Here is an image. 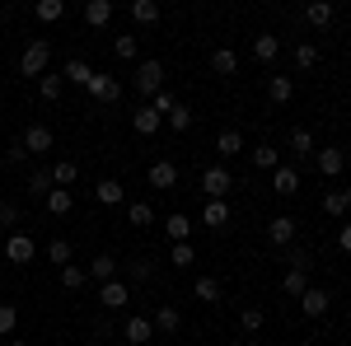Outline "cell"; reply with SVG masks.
I'll use <instances>...</instances> for the list:
<instances>
[{
    "label": "cell",
    "mask_w": 351,
    "mask_h": 346,
    "mask_svg": "<svg viewBox=\"0 0 351 346\" xmlns=\"http://www.w3.org/2000/svg\"><path fill=\"white\" fill-rule=\"evenodd\" d=\"M132 84L145 94V99H155V94L164 89V66H160V61H141L136 75H132Z\"/></svg>",
    "instance_id": "3957f363"
},
{
    "label": "cell",
    "mask_w": 351,
    "mask_h": 346,
    "mask_svg": "<svg viewBox=\"0 0 351 346\" xmlns=\"http://www.w3.org/2000/svg\"><path fill=\"white\" fill-rule=\"evenodd\" d=\"M19 328V314H14V304H0V337H10Z\"/></svg>",
    "instance_id": "ee69618b"
},
{
    "label": "cell",
    "mask_w": 351,
    "mask_h": 346,
    "mask_svg": "<svg viewBox=\"0 0 351 346\" xmlns=\"http://www.w3.org/2000/svg\"><path fill=\"white\" fill-rule=\"evenodd\" d=\"M192 295H197L202 304H220V295H225V286H220L216 276H197V286H192Z\"/></svg>",
    "instance_id": "ac0fdd59"
},
{
    "label": "cell",
    "mask_w": 351,
    "mask_h": 346,
    "mask_svg": "<svg viewBox=\"0 0 351 346\" xmlns=\"http://www.w3.org/2000/svg\"><path fill=\"white\" fill-rule=\"evenodd\" d=\"M84 281H89V271H84V267H75V262L61 267V286H66V291H80Z\"/></svg>",
    "instance_id": "d590c367"
},
{
    "label": "cell",
    "mask_w": 351,
    "mask_h": 346,
    "mask_svg": "<svg viewBox=\"0 0 351 346\" xmlns=\"http://www.w3.org/2000/svg\"><path fill=\"white\" fill-rule=\"evenodd\" d=\"M342 169H347V155H342L337 145H328V150H319V173H324V178H337Z\"/></svg>",
    "instance_id": "5bb4252c"
},
{
    "label": "cell",
    "mask_w": 351,
    "mask_h": 346,
    "mask_svg": "<svg viewBox=\"0 0 351 346\" xmlns=\"http://www.w3.org/2000/svg\"><path fill=\"white\" fill-rule=\"evenodd\" d=\"M28 160V150H24V140H14V145H10V164H24Z\"/></svg>",
    "instance_id": "816d5d0a"
},
{
    "label": "cell",
    "mask_w": 351,
    "mask_h": 346,
    "mask_svg": "<svg viewBox=\"0 0 351 346\" xmlns=\"http://www.w3.org/2000/svg\"><path fill=\"white\" fill-rule=\"evenodd\" d=\"M169 258H173V267H192V262H197L192 243H173V253H169Z\"/></svg>",
    "instance_id": "bcb514c9"
},
{
    "label": "cell",
    "mask_w": 351,
    "mask_h": 346,
    "mask_svg": "<svg viewBox=\"0 0 351 346\" xmlns=\"http://www.w3.org/2000/svg\"><path fill=\"white\" fill-rule=\"evenodd\" d=\"M28 187H33V192H43V197H47V192H52V169H33V173H28Z\"/></svg>",
    "instance_id": "60d3db41"
},
{
    "label": "cell",
    "mask_w": 351,
    "mask_h": 346,
    "mask_svg": "<svg viewBox=\"0 0 351 346\" xmlns=\"http://www.w3.org/2000/svg\"><path fill=\"white\" fill-rule=\"evenodd\" d=\"M33 258H38V243L28 239V234H10V239H5V262L24 267V262H33Z\"/></svg>",
    "instance_id": "277c9868"
},
{
    "label": "cell",
    "mask_w": 351,
    "mask_h": 346,
    "mask_svg": "<svg viewBox=\"0 0 351 346\" xmlns=\"http://www.w3.org/2000/svg\"><path fill=\"white\" fill-rule=\"evenodd\" d=\"M243 346H263V342H243Z\"/></svg>",
    "instance_id": "db71d44e"
},
{
    "label": "cell",
    "mask_w": 351,
    "mask_h": 346,
    "mask_svg": "<svg viewBox=\"0 0 351 346\" xmlns=\"http://www.w3.org/2000/svg\"><path fill=\"white\" fill-rule=\"evenodd\" d=\"M0 24H5V10H0Z\"/></svg>",
    "instance_id": "9f6ffc18"
},
{
    "label": "cell",
    "mask_w": 351,
    "mask_h": 346,
    "mask_svg": "<svg viewBox=\"0 0 351 346\" xmlns=\"http://www.w3.org/2000/svg\"><path fill=\"white\" fill-rule=\"evenodd\" d=\"M202 220H206L211 230H230V206H225V201H206Z\"/></svg>",
    "instance_id": "4316f807"
},
{
    "label": "cell",
    "mask_w": 351,
    "mask_h": 346,
    "mask_svg": "<svg viewBox=\"0 0 351 346\" xmlns=\"http://www.w3.org/2000/svg\"><path fill=\"white\" fill-rule=\"evenodd\" d=\"M328 304H332V295L319 291V286H309V291L300 295V314H304V319H319V314H328Z\"/></svg>",
    "instance_id": "5b68a950"
},
{
    "label": "cell",
    "mask_w": 351,
    "mask_h": 346,
    "mask_svg": "<svg viewBox=\"0 0 351 346\" xmlns=\"http://www.w3.org/2000/svg\"><path fill=\"white\" fill-rule=\"evenodd\" d=\"M84 89H89L99 103H117V99H122V84L112 80V75H99V71H94V80L84 84Z\"/></svg>",
    "instance_id": "8992f818"
},
{
    "label": "cell",
    "mask_w": 351,
    "mask_h": 346,
    "mask_svg": "<svg viewBox=\"0 0 351 346\" xmlns=\"http://www.w3.org/2000/svg\"><path fill=\"white\" fill-rule=\"evenodd\" d=\"M281 291L300 299V295L309 291V267H291V271H286V281H281Z\"/></svg>",
    "instance_id": "603a6c76"
},
{
    "label": "cell",
    "mask_w": 351,
    "mask_h": 346,
    "mask_svg": "<svg viewBox=\"0 0 351 346\" xmlns=\"http://www.w3.org/2000/svg\"><path fill=\"white\" fill-rule=\"evenodd\" d=\"M150 108H155V112H160V117H169V112H173V108H178V99H173V94H169V89H160V94H155V99H150Z\"/></svg>",
    "instance_id": "f6af8a7d"
},
{
    "label": "cell",
    "mask_w": 351,
    "mask_h": 346,
    "mask_svg": "<svg viewBox=\"0 0 351 346\" xmlns=\"http://www.w3.org/2000/svg\"><path fill=\"white\" fill-rule=\"evenodd\" d=\"M253 169H271V173H276V169H281V155H276L271 145H258V150H253Z\"/></svg>",
    "instance_id": "d6a6232c"
},
{
    "label": "cell",
    "mask_w": 351,
    "mask_h": 346,
    "mask_svg": "<svg viewBox=\"0 0 351 346\" xmlns=\"http://www.w3.org/2000/svg\"><path fill=\"white\" fill-rule=\"evenodd\" d=\"M267 99L271 103H291V99H295V80H291V75H271L267 80Z\"/></svg>",
    "instance_id": "9a60e30c"
},
{
    "label": "cell",
    "mask_w": 351,
    "mask_h": 346,
    "mask_svg": "<svg viewBox=\"0 0 351 346\" xmlns=\"http://www.w3.org/2000/svg\"><path fill=\"white\" fill-rule=\"evenodd\" d=\"M66 14V5L61 0H38V24H56Z\"/></svg>",
    "instance_id": "e575fe53"
},
{
    "label": "cell",
    "mask_w": 351,
    "mask_h": 346,
    "mask_svg": "<svg viewBox=\"0 0 351 346\" xmlns=\"http://www.w3.org/2000/svg\"><path fill=\"white\" fill-rule=\"evenodd\" d=\"M19 140H24L28 155H47V150H52V132H47V127H38V122H33V127H28Z\"/></svg>",
    "instance_id": "7c38bea8"
},
{
    "label": "cell",
    "mask_w": 351,
    "mask_h": 346,
    "mask_svg": "<svg viewBox=\"0 0 351 346\" xmlns=\"http://www.w3.org/2000/svg\"><path fill=\"white\" fill-rule=\"evenodd\" d=\"M61 89H66V80H61V75H43V80H38V94H43L47 103H56V99H61Z\"/></svg>",
    "instance_id": "836d02e7"
},
{
    "label": "cell",
    "mask_w": 351,
    "mask_h": 346,
    "mask_svg": "<svg viewBox=\"0 0 351 346\" xmlns=\"http://www.w3.org/2000/svg\"><path fill=\"white\" fill-rule=\"evenodd\" d=\"M160 14H164L160 0H136V5H132V19H136V24H160Z\"/></svg>",
    "instance_id": "d4e9b609"
},
{
    "label": "cell",
    "mask_w": 351,
    "mask_h": 346,
    "mask_svg": "<svg viewBox=\"0 0 351 346\" xmlns=\"http://www.w3.org/2000/svg\"><path fill=\"white\" fill-rule=\"evenodd\" d=\"M324 211L332 215V220H342L351 206H347V197H342V192H324Z\"/></svg>",
    "instance_id": "74e56055"
},
{
    "label": "cell",
    "mask_w": 351,
    "mask_h": 346,
    "mask_svg": "<svg viewBox=\"0 0 351 346\" xmlns=\"http://www.w3.org/2000/svg\"><path fill=\"white\" fill-rule=\"evenodd\" d=\"M271 192H276V197H295V192H300V169L281 164V169L271 173Z\"/></svg>",
    "instance_id": "30bf717a"
},
{
    "label": "cell",
    "mask_w": 351,
    "mask_h": 346,
    "mask_svg": "<svg viewBox=\"0 0 351 346\" xmlns=\"http://www.w3.org/2000/svg\"><path fill=\"white\" fill-rule=\"evenodd\" d=\"M61 80L89 84V80H94V66H89V61H80V56H71V61H66V71H61Z\"/></svg>",
    "instance_id": "44dd1931"
},
{
    "label": "cell",
    "mask_w": 351,
    "mask_h": 346,
    "mask_svg": "<svg viewBox=\"0 0 351 346\" xmlns=\"http://www.w3.org/2000/svg\"><path fill=\"white\" fill-rule=\"evenodd\" d=\"M216 150L225 155V160H234V155L243 150V132H234V127H225V132L216 136Z\"/></svg>",
    "instance_id": "cb8c5ba5"
},
{
    "label": "cell",
    "mask_w": 351,
    "mask_h": 346,
    "mask_svg": "<svg viewBox=\"0 0 351 346\" xmlns=\"http://www.w3.org/2000/svg\"><path fill=\"white\" fill-rule=\"evenodd\" d=\"M47 258H52L56 267H71V243H66V239H52V243H47Z\"/></svg>",
    "instance_id": "7bdbcfd3"
},
{
    "label": "cell",
    "mask_w": 351,
    "mask_h": 346,
    "mask_svg": "<svg viewBox=\"0 0 351 346\" xmlns=\"http://www.w3.org/2000/svg\"><path fill=\"white\" fill-rule=\"evenodd\" d=\"M94 197H99L104 206H117V201H127V187L117 183V178H104V183L94 187Z\"/></svg>",
    "instance_id": "7402d4cb"
},
{
    "label": "cell",
    "mask_w": 351,
    "mask_h": 346,
    "mask_svg": "<svg viewBox=\"0 0 351 346\" xmlns=\"http://www.w3.org/2000/svg\"><path fill=\"white\" fill-rule=\"evenodd\" d=\"M230 187H234V173H230L225 164H211V169L202 173V192H206L211 201H225V197H230Z\"/></svg>",
    "instance_id": "7a4b0ae2"
},
{
    "label": "cell",
    "mask_w": 351,
    "mask_h": 346,
    "mask_svg": "<svg viewBox=\"0 0 351 346\" xmlns=\"http://www.w3.org/2000/svg\"><path fill=\"white\" fill-rule=\"evenodd\" d=\"M164 122H169L173 132H188V127H192V108H188V103H178L173 112H169V117H164Z\"/></svg>",
    "instance_id": "ab89813d"
},
{
    "label": "cell",
    "mask_w": 351,
    "mask_h": 346,
    "mask_svg": "<svg viewBox=\"0 0 351 346\" xmlns=\"http://www.w3.org/2000/svg\"><path fill=\"white\" fill-rule=\"evenodd\" d=\"M211 71H216V75H234V71H239V52H234V47H216V52H211Z\"/></svg>",
    "instance_id": "2e32d148"
},
{
    "label": "cell",
    "mask_w": 351,
    "mask_h": 346,
    "mask_svg": "<svg viewBox=\"0 0 351 346\" xmlns=\"http://www.w3.org/2000/svg\"><path fill=\"white\" fill-rule=\"evenodd\" d=\"M71 206H75V192H66V187H52V192H47V211L52 215H66Z\"/></svg>",
    "instance_id": "83f0119b"
},
{
    "label": "cell",
    "mask_w": 351,
    "mask_h": 346,
    "mask_svg": "<svg viewBox=\"0 0 351 346\" xmlns=\"http://www.w3.org/2000/svg\"><path fill=\"white\" fill-rule=\"evenodd\" d=\"M127 276H132V281H150V276H155V267L145 262V258H136V262L127 267Z\"/></svg>",
    "instance_id": "7dc6e473"
},
{
    "label": "cell",
    "mask_w": 351,
    "mask_h": 346,
    "mask_svg": "<svg viewBox=\"0 0 351 346\" xmlns=\"http://www.w3.org/2000/svg\"><path fill=\"white\" fill-rule=\"evenodd\" d=\"M89 276H94L99 286H104V281H117V258H112V253H99V258L89 262Z\"/></svg>",
    "instance_id": "e0dca14e"
},
{
    "label": "cell",
    "mask_w": 351,
    "mask_h": 346,
    "mask_svg": "<svg viewBox=\"0 0 351 346\" xmlns=\"http://www.w3.org/2000/svg\"><path fill=\"white\" fill-rule=\"evenodd\" d=\"M291 150H295L300 160H304V155H314V132H309V127H295V136H291Z\"/></svg>",
    "instance_id": "1f68e13d"
},
{
    "label": "cell",
    "mask_w": 351,
    "mask_h": 346,
    "mask_svg": "<svg viewBox=\"0 0 351 346\" xmlns=\"http://www.w3.org/2000/svg\"><path fill=\"white\" fill-rule=\"evenodd\" d=\"M295 66L300 71H314V66H319V47H314V42H300L295 47Z\"/></svg>",
    "instance_id": "8d00e7d4"
},
{
    "label": "cell",
    "mask_w": 351,
    "mask_h": 346,
    "mask_svg": "<svg viewBox=\"0 0 351 346\" xmlns=\"http://www.w3.org/2000/svg\"><path fill=\"white\" fill-rule=\"evenodd\" d=\"M75 178H80V169H75L71 160L52 164V183H56V187H66V192H71V183H75Z\"/></svg>",
    "instance_id": "f1b7e54d"
},
{
    "label": "cell",
    "mask_w": 351,
    "mask_h": 346,
    "mask_svg": "<svg viewBox=\"0 0 351 346\" xmlns=\"http://www.w3.org/2000/svg\"><path fill=\"white\" fill-rule=\"evenodd\" d=\"M99 304L117 314V309H127V304H132V291H127L122 281H104V291H99Z\"/></svg>",
    "instance_id": "52a82bcc"
},
{
    "label": "cell",
    "mask_w": 351,
    "mask_h": 346,
    "mask_svg": "<svg viewBox=\"0 0 351 346\" xmlns=\"http://www.w3.org/2000/svg\"><path fill=\"white\" fill-rule=\"evenodd\" d=\"M0 225H19V206L14 201H0Z\"/></svg>",
    "instance_id": "681fc988"
},
{
    "label": "cell",
    "mask_w": 351,
    "mask_h": 346,
    "mask_svg": "<svg viewBox=\"0 0 351 346\" xmlns=\"http://www.w3.org/2000/svg\"><path fill=\"white\" fill-rule=\"evenodd\" d=\"M112 52L122 56V61H136V52H141V47H136L132 33H122V38H112Z\"/></svg>",
    "instance_id": "b9f144b4"
},
{
    "label": "cell",
    "mask_w": 351,
    "mask_h": 346,
    "mask_svg": "<svg viewBox=\"0 0 351 346\" xmlns=\"http://www.w3.org/2000/svg\"><path fill=\"white\" fill-rule=\"evenodd\" d=\"M47 61H52V47H47L43 38H33V42L24 47V56H19V75L43 80V75H47Z\"/></svg>",
    "instance_id": "6da1fadb"
},
{
    "label": "cell",
    "mask_w": 351,
    "mask_h": 346,
    "mask_svg": "<svg viewBox=\"0 0 351 346\" xmlns=\"http://www.w3.org/2000/svg\"><path fill=\"white\" fill-rule=\"evenodd\" d=\"M112 19V0H89V5H84V24L89 28H104Z\"/></svg>",
    "instance_id": "d6986e66"
},
{
    "label": "cell",
    "mask_w": 351,
    "mask_h": 346,
    "mask_svg": "<svg viewBox=\"0 0 351 346\" xmlns=\"http://www.w3.org/2000/svg\"><path fill=\"white\" fill-rule=\"evenodd\" d=\"M145 178H150V187H160V192H173V187H178V169H173L169 160H155Z\"/></svg>",
    "instance_id": "9c48e42d"
},
{
    "label": "cell",
    "mask_w": 351,
    "mask_h": 346,
    "mask_svg": "<svg viewBox=\"0 0 351 346\" xmlns=\"http://www.w3.org/2000/svg\"><path fill=\"white\" fill-rule=\"evenodd\" d=\"M10 346H28V342H10Z\"/></svg>",
    "instance_id": "11a10c76"
},
{
    "label": "cell",
    "mask_w": 351,
    "mask_h": 346,
    "mask_svg": "<svg viewBox=\"0 0 351 346\" xmlns=\"http://www.w3.org/2000/svg\"><path fill=\"white\" fill-rule=\"evenodd\" d=\"M122 337H127L132 346H145L150 337H155V323L145 319V314H132V319H127V328H122Z\"/></svg>",
    "instance_id": "ba28073f"
},
{
    "label": "cell",
    "mask_w": 351,
    "mask_h": 346,
    "mask_svg": "<svg viewBox=\"0 0 351 346\" xmlns=\"http://www.w3.org/2000/svg\"><path fill=\"white\" fill-rule=\"evenodd\" d=\"M132 127H136L141 136H155V132L164 127V117H160V112H155L150 103H145V108H136V112H132Z\"/></svg>",
    "instance_id": "4fadbf2b"
},
{
    "label": "cell",
    "mask_w": 351,
    "mask_h": 346,
    "mask_svg": "<svg viewBox=\"0 0 351 346\" xmlns=\"http://www.w3.org/2000/svg\"><path fill=\"white\" fill-rule=\"evenodd\" d=\"M342 197H347V206H351V183H347V187H342Z\"/></svg>",
    "instance_id": "f5cc1de1"
},
{
    "label": "cell",
    "mask_w": 351,
    "mask_h": 346,
    "mask_svg": "<svg viewBox=\"0 0 351 346\" xmlns=\"http://www.w3.org/2000/svg\"><path fill=\"white\" fill-rule=\"evenodd\" d=\"M295 225H300L295 215H276V220H271V225H267V239L276 243V248H286V243L295 239Z\"/></svg>",
    "instance_id": "8fae6325"
},
{
    "label": "cell",
    "mask_w": 351,
    "mask_h": 346,
    "mask_svg": "<svg viewBox=\"0 0 351 346\" xmlns=\"http://www.w3.org/2000/svg\"><path fill=\"white\" fill-rule=\"evenodd\" d=\"M164 234H169L173 243H188V234H192V220H188L183 211H173L169 220H164Z\"/></svg>",
    "instance_id": "ffe728a7"
},
{
    "label": "cell",
    "mask_w": 351,
    "mask_h": 346,
    "mask_svg": "<svg viewBox=\"0 0 351 346\" xmlns=\"http://www.w3.org/2000/svg\"><path fill=\"white\" fill-rule=\"evenodd\" d=\"M150 323H155V332H178V323H183V319H178V309H173V304H164Z\"/></svg>",
    "instance_id": "f546056e"
},
{
    "label": "cell",
    "mask_w": 351,
    "mask_h": 346,
    "mask_svg": "<svg viewBox=\"0 0 351 346\" xmlns=\"http://www.w3.org/2000/svg\"><path fill=\"white\" fill-rule=\"evenodd\" d=\"M276 52H281V42H276L271 33H263V38H253V56H258L263 66H271V61H276Z\"/></svg>",
    "instance_id": "484cf974"
},
{
    "label": "cell",
    "mask_w": 351,
    "mask_h": 346,
    "mask_svg": "<svg viewBox=\"0 0 351 346\" xmlns=\"http://www.w3.org/2000/svg\"><path fill=\"white\" fill-rule=\"evenodd\" d=\"M127 220H132V225H155V211H150V201H132V206H127Z\"/></svg>",
    "instance_id": "f35d334b"
},
{
    "label": "cell",
    "mask_w": 351,
    "mask_h": 346,
    "mask_svg": "<svg viewBox=\"0 0 351 346\" xmlns=\"http://www.w3.org/2000/svg\"><path fill=\"white\" fill-rule=\"evenodd\" d=\"M337 248L351 258V225H342V230H337Z\"/></svg>",
    "instance_id": "f907efd6"
},
{
    "label": "cell",
    "mask_w": 351,
    "mask_h": 346,
    "mask_svg": "<svg viewBox=\"0 0 351 346\" xmlns=\"http://www.w3.org/2000/svg\"><path fill=\"white\" fill-rule=\"evenodd\" d=\"M239 328H243V332H258V328H263V309H243Z\"/></svg>",
    "instance_id": "c3c4849f"
},
{
    "label": "cell",
    "mask_w": 351,
    "mask_h": 346,
    "mask_svg": "<svg viewBox=\"0 0 351 346\" xmlns=\"http://www.w3.org/2000/svg\"><path fill=\"white\" fill-rule=\"evenodd\" d=\"M304 24L328 28V24H332V5H324V0H319V5H309V10H304Z\"/></svg>",
    "instance_id": "4dcf8cb0"
}]
</instances>
